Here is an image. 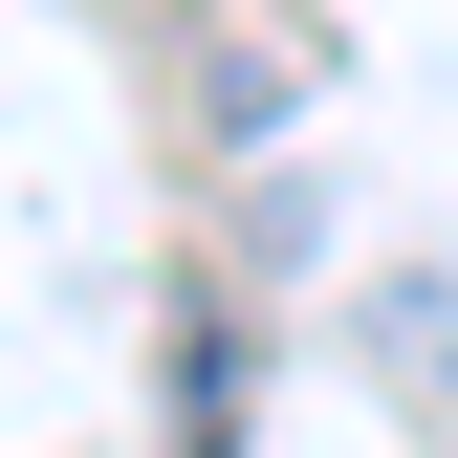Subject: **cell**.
<instances>
[{
  "instance_id": "7a4b0ae2",
  "label": "cell",
  "mask_w": 458,
  "mask_h": 458,
  "mask_svg": "<svg viewBox=\"0 0 458 458\" xmlns=\"http://www.w3.org/2000/svg\"><path fill=\"white\" fill-rule=\"evenodd\" d=\"M218 437H241V327L175 306V458H218Z\"/></svg>"
},
{
  "instance_id": "3957f363",
  "label": "cell",
  "mask_w": 458,
  "mask_h": 458,
  "mask_svg": "<svg viewBox=\"0 0 458 458\" xmlns=\"http://www.w3.org/2000/svg\"><path fill=\"white\" fill-rule=\"evenodd\" d=\"M197 109H218V131H262V109H306V44H218V66H197Z\"/></svg>"
},
{
  "instance_id": "6da1fadb",
  "label": "cell",
  "mask_w": 458,
  "mask_h": 458,
  "mask_svg": "<svg viewBox=\"0 0 458 458\" xmlns=\"http://www.w3.org/2000/svg\"><path fill=\"white\" fill-rule=\"evenodd\" d=\"M350 350H371L393 393H415V415H437V393H458V262H393V284H371V327H350Z\"/></svg>"
}]
</instances>
